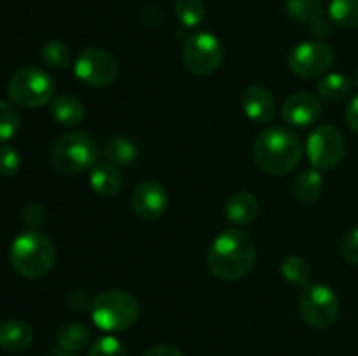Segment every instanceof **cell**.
Instances as JSON below:
<instances>
[{"label":"cell","instance_id":"31","mask_svg":"<svg viewBox=\"0 0 358 356\" xmlns=\"http://www.w3.org/2000/svg\"><path fill=\"white\" fill-rule=\"evenodd\" d=\"M21 220L24 225L31 227V230H37L48 222V213L42 208V205H27L21 209Z\"/></svg>","mask_w":358,"mask_h":356},{"label":"cell","instance_id":"24","mask_svg":"<svg viewBox=\"0 0 358 356\" xmlns=\"http://www.w3.org/2000/svg\"><path fill=\"white\" fill-rule=\"evenodd\" d=\"M91 341V332L83 323H65L58 330V344L65 351L76 353L86 348Z\"/></svg>","mask_w":358,"mask_h":356},{"label":"cell","instance_id":"9","mask_svg":"<svg viewBox=\"0 0 358 356\" xmlns=\"http://www.w3.org/2000/svg\"><path fill=\"white\" fill-rule=\"evenodd\" d=\"M184 63L194 75H212L220 68L224 47L215 35L201 31L187 38L184 45Z\"/></svg>","mask_w":358,"mask_h":356},{"label":"cell","instance_id":"1","mask_svg":"<svg viewBox=\"0 0 358 356\" xmlns=\"http://www.w3.org/2000/svg\"><path fill=\"white\" fill-rule=\"evenodd\" d=\"M255 264V244L250 234L227 229L215 237L208 251V269L224 281L245 278Z\"/></svg>","mask_w":358,"mask_h":356},{"label":"cell","instance_id":"34","mask_svg":"<svg viewBox=\"0 0 358 356\" xmlns=\"http://www.w3.org/2000/svg\"><path fill=\"white\" fill-rule=\"evenodd\" d=\"M143 356H184L180 349L173 344H156L147 349Z\"/></svg>","mask_w":358,"mask_h":356},{"label":"cell","instance_id":"19","mask_svg":"<svg viewBox=\"0 0 358 356\" xmlns=\"http://www.w3.org/2000/svg\"><path fill=\"white\" fill-rule=\"evenodd\" d=\"M49 110H51L52 119L59 126H66V128H73L84 119L83 101L72 94H59V96L52 98V101L49 103Z\"/></svg>","mask_w":358,"mask_h":356},{"label":"cell","instance_id":"2","mask_svg":"<svg viewBox=\"0 0 358 356\" xmlns=\"http://www.w3.org/2000/svg\"><path fill=\"white\" fill-rule=\"evenodd\" d=\"M303 142L285 128H268L254 142V161L269 175H289L303 159Z\"/></svg>","mask_w":358,"mask_h":356},{"label":"cell","instance_id":"4","mask_svg":"<svg viewBox=\"0 0 358 356\" xmlns=\"http://www.w3.org/2000/svg\"><path fill=\"white\" fill-rule=\"evenodd\" d=\"M91 320L103 332H124L136 323L140 304L124 290H107L91 300Z\"/></svg>","mask_w":358,"mask_h":356},{"label":"cell","instance_id":"16","mask_svg":"<svg viewBox=\"0 0 358 356\" xmlns=\"http://www.w3.org/2000/svg\"><path fill=\"white\" fill-rule=\"evenodd\" d=\"M34 330L30 323L17 318H10L0 323V348L7 353H21L30 348Z\"/></svg>","mask_w":358,"mask_h":356},{"label":"cell","instance_id":"32","mask_svg":"<svg viewBox=\"0 0 358 356\" xmlns=\"http://www.w3.org/2000/svg\"><path fill=\"white\" fill-rule=\"evenodd\" d=\"M341 253L346 262L358 265V225L345 234L341 241Z\"/></svg>","mask_w":358,"mask_h":356},{"label":"cell","instance_id":"27","mask_svg":"<svg viewBox=\"0 0 358 356\" xmlns=\"http://www.w3.org/2000/svg\"><path fill=\"white\" fill-rule=\"evenodd\" d=\"M205 3L203 0H177L175 16L185 28H196L205 20Z\"/></svg>","mask_w":358,"mask_h":356},{"label":"cell","instance_id":"14","mask_svg":"<svg viewBox=\"0 0 358 356\" xmlns=\"http://www.w3.org/2000/svg\"><path fill=\"white\" fill-rule=\"evenodd\" d=\"M287 13L299 23H311V31L317 38L331 35V21L324 16L320 0H287Z\"/></svg>","mask_w":358,"mask_h":356},{"label":"cell","instance_id":"33","mask_svg":"<svg viewBox=\"0 0 358 356\" xmlns=\"http://www.w3.org/2000/svg\"><path fill=\"white\" fill-rule=\"evenodd\" d=\"M345 117H346V124L350 126V129L358 135V93L352 98V100H350L348 108H346L345 112Z\"/></svg>","mask_w":358,"mask_h":356},{"label":"cell","instance_id":"28","mask_svg":"<svg viewBox=\"0 0 358 356\" xmlns=\"http://www.w3.org/2000/svg\"><path fill=\"white\" fill-rule=\"evenodd\" d=\"M21 126V115L16 105L0 100V142H9L17 135Z\"/></svg>","mask_w":358,"mask_h":356},{"label":"cell","instance_id":"3","mask_svg":"<svg viewBox=\"0 0 358 356\" xmlns=\"http://www.w3.org/2000/svg\"><path fill=\"white\" fill-rule=\"evenodd\" d=\"M9 260L14 271L23 278H42L55 265V244L45 234L38 230H27L20 234L10 244Z\"/></svg>","mask_w":358,"mask_h":356},{"label":"cell","instance_id":"7","mask_svg":"<svg viewBox=\"0 0 358 356\" xmlns=\"http://www.w3.org/2000/svg\"><path fill=\"white\" fill-rule=\"evenodd\" d=\"M299 311L303 320L310 325L311 328L325 330L331 328L338 321L339 306L338 293L327 285H308L303 288L299 299Z\"/></svg>","mask_w":358,"mask_h":356},{"label":"cell","instance_id":"5","mask_svg":"<svg viewBox=\"0 0 358 356\" xmlns=\"http://www.w3.org/2000/svg\"><path fill=\"white\" fill-rule=\"evenodd\" d=\"M100 150L87 133L73 131L59 136L51 150V164L62 175H79L96 164Z\"/></svg>","mask_w":358,"mask_h":356},{"label":"cell","instance_id":"17","mask_svg":"<svg viewBox=\"0 0 358 356\" xmlns=\"http://www.w3.org/2000/svg\"><path fill=\"white\" fill-rule=\"evenodd\" d=\"M227 222L233 225H248L259 215V201L250 192H236L231 195L224 208Z\"/></svg>","mask_w":358,"mask_h":356},{"label":"cell","instance_id":"11","mask_svg":"<svg viewBox=\"0 0 358 356\" xmlns=\"http://www.w3.org/2000/svg\"><path fill=\"white\" fill-rule=\"evenodd\" d=\"M334 63V49L322 40L303 42L289 54V66L303 79H317L324 75Z\"/></svg>","mask_w":358,"mask_h":356},{"label":"cell","instance_id":"10","mask_svg":"<svg viewBox=\"0 0 358 356\" xmlns=\"http://www.w3.org/2000/svg\"><path fill=\"white\" fill-rule=\"evenodd\" d=\"M346 143L341 131L334 126H318L310 135L306 154L315 170H332L345 157Z\"/></svg>","mask_w":358,"mask_h":356},{"label":"cell","instance_id":"26","mask_svg":"<svg viewBox=\"0 0 358 356\" xmlns=\"http://www.w3.org/2000/svg\"><path fill=\"white\" fill-rule=\"evenodd\" d=\"M329 17L341 28L358 27V0H332Z\"/></svg>","mask_w":358,"mask_h":356},{"label":"cell","instance_id":"18","mask_svg":"<svg viewBox=\"0 0 358 356\" xmlns=\"http://www.w3.org/2000/svg\"><path fill=\"white\" fill-rule=\"evenodd\" d=\"M91 188L101 198H114L122 187V178L117 166L112 163H96L91 168L90 175Z\"/></svg>","mask_w":358,"mask_h":356},{"label":"cell","instance_id":"22","mask_svg":"<svg viewBox=\"0 0 358 356\" xmlns=\"http://www.w3.org/2000/svg\"><path fill=\"white\" fill-rule=\"evenodd\" d=\"M322 188H324V180H322L320 171L315 170V168L313 170L303 171L292 184L294 195L301 202L317 201L322 194Z\"/></svg>","mask_w":358,"mask_h":356},{"label":"cell","instance_id":"23","mask_svg":"<svg viewBox=\"0 0 358 356\" xmlns=\"http://www.w3.org/2000/svg\"><path fill=\"white\" fill-rule=\"evenodd\" d=\"M280 272L290 285L301 286V288H306L311 281L310 264H308L306 258L299 257V255H289V257L283 258Z\"/></svg>","mask_w":358,"mask_h":356},{"label":"cell","instance_id":"15","mask_svg":"<svg viewBox=\"0 0 358 356\" xmlns=\"http://www.w3.org/2000/svg\"><path fill=\"white\" fill-rule=\"evenodd\" d=\"M241 107L245 115L257 124H268L276 114L275 96L264 86H250L241 96Z\"/></svg>","mask_w":358,"mask_h":356},{"label":"cell","instance_id":"12","mask_svg":"<svg viewBox=\"0 0 358 356\" xmlns=\"http://www.w3.org/2000/svg\"><path fill=\"white\" fill-rule=\"evenodd\" d=\"M168 206V192L159 181L145 180L135 188L131 195V208L138 218L154 222L159 218Z\"/></svg>","mask_w":358,"mask_h":356},{"label":"cell","instance_id":"20","mask_svg":"<svg viewBox=\"0 0 358 356\" xmlns=\"http://www.w3.org/2000/svg\"><path fill=\"white\" fill-rule=\"evenodd\" d=\"M353 82L350 77L345 73H329V75L322 77L317 84V94L325 101L331 103H338L348 98L352 93Z\"/></svg>","mask_w":358,"mask_h":356},{"label":"cell","instance_id":"30","mask_svg":"<svg viewBox=\"0 0 358 356\" xmlns=\"http://www.w3.org/2000/svg\"><path fill=\"white\" fill-rule=\"evenodd\" d=\"M21 166V157L17 150L10 145L0 147V175L2 177H13L17 173Z\"/></svg>","mask_w":358,"mask_h":356},{"label":"cell","instance_id":"21","mask_svg":"<svg viewBox=\"0 0 358 356\" xmlns=\"http://www.w3.org/2000/svg\"><path fill=\"white\" fill-rule=\"evenodd\" d=\"M103 156L114 166H131L138 159V147L124 136H114L105 143Z\"/></svg>","mask_w":358,"mask_h":356},{"label":"cell","instance_id":"29","mask_svg":"<svg viewBox=\"0 0 358 356\" xmlns=\"http://www.w3.org/2000/svg\"><path fill=\"white\" fill-rule=\"evenodd\" d=\"M87 356H128V353H126L124 344L117 337L103 335L93 342Z\"/></svg>","mask_w":358,"mask_h":356},{"label":"cell","instance_id":"8","mask_svg":"<svg viewBox=\"0 0 358 356\" xmlns=\"http://www.w3.org/2000/svg\"><path fill=\"white\" fill-rule=\"evenodd\" d=\"M77 79L90 87H108L117 79L119 66L114 54L107 49L87 47L77 56L73 66Z\"/></svg>","mask_w":358,"mask_h":356},{"label":"cell","instance_id":"6","mask_svg":"<svg viewBox=\"0 0 358 356\" xmlns=\"http://www.w3.org/2000/svg\"><path fill=\"white\" fill-rule=\"evenodd\" d=\"M7 94L14 105L34 110L51 103L55 98V82L45 70L28 65L10 75Z\"/></svg>","mask_w":358,"mask_h":356},{"label":"cell","instance_id":"25","mask_svg":"<svg viewBox=\"0 0 358 356\" xmlns=\"http://www.w3.org/2000/svg\"><path fill=\"white\" fill-rule=\"evenodd\" d=\"M41 59L49 70L62 72L70 65V49L62 40H48L41 49Z\"/></svg>","mask_w":358,"mask_h":356},{"label":"cell","instance_id":"13","mask_svg":"<svg viewBox=\"0 0 358 356\" xmlns=\"http://www.w3.org/2000/svg\"><path fill=\"white\" fill-rule=\"evenodd\" d=\"M282 115L294 128H310L322 117L320 100L311 93H296L285 100Z\"/></svg>","mask_w":358,"mask_h":356}]
</instances>
